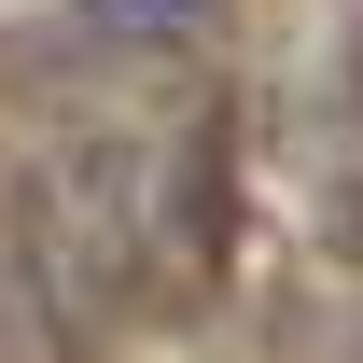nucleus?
<instances>
[{"instance_id":"obj_1","label":"nucleus","mask_w":363,"mask_h":363,"mask_svg":"<svg viewBox=\"0 0 363 363\" xmlns=\"http://www.w3.org/2000/svg\"><path fill=\"white\" fill-rule=\"evenodd\" d=\"M84 28H98L112 56H168V43L210 28V0H84Z\"/></svg>"},{"instance_id":"obj_2","label":"nucleus","mask_w":363,"mask_h":363,"mask_svg":"<svg viewBox=\"0 0 363 363\" xmlns=\"http://www.w3.org/2000/svg\"><path fill=\"white\" fill-rule=\"evenodd\" d=\"M14 350H56V321H43V294H28V266L0 252V363Z\"/></svg>"}]
</instances>
